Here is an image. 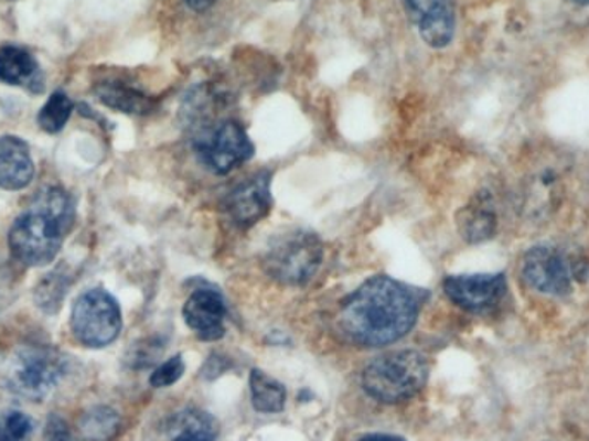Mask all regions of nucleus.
<instances>
[{
  "mask_svg": "<svg viewBox=\"0 0 589 441\" xmlns=\"http://www.w3.org/2000/svg\"><path fill=\"white\" fill-rule=\"evenodd\" d=\"M426 299L422 290L388 276H373L343 300L340 326L361 347H385L416 326Z\"/></svg>",
  "mask_w": 589,
  "mask_h": 441,
  "instance_id": "nucleus-1",
  "label": "nucleus"
},
{
  "mask_svg": "<svg viewBox=\"0 0 589 441\" xmlns=\"http://www.w3.org/2000/svg\"><path fill=\"white\" fill-rule=\"evenodd\" d=\"M72 195L57 186L40 190L26 209L12 223L9 248L28 268L51 265L75 226Z\"/></svg>",
  "mask_w": 589,
  "mask_h": 441,
  "instance_id": "nucleus-2",
  "label": "nucleus"
},
{
  "mask_svg": "<svg viewBox=\"0 0 589 441\" xmlns=\"http://www.w3.org/2000/svg\"><path fill=\"white\" fill-rule=\"evenodd\" d=\"M189 133L196 161L217 176L233 173L256 154V146L244 125L229 116L202 122Z\"/></svg>",
  "mask_w": 589,
  "mask_h": 441,
  "instance_id": "nucleus-3",
  "label": "nucleus"
},
{
  "mask_svg": "<svg viewBox=\"0 0 589 441\" xmlns=\"http://www.w3.org/2000/svg\"><path fill=\"white\" fill-rule=\"evenodd\" d=\"M425 355L397 351L374 358L362 373V386L377 402L400 404L416 397L428 381Z\"/></svg>",
  "mask_w": 589,
  "mask_h": 441,
  "instance_id": "nucleus-4",
  "label": "nucleus"
},
{
  "mask_svg": "<svg viewBox=\"0 0 589 441\" xmlns=\"http://www.w3.org/2000/svg\"><path fill=\"white\" fill-rule=\"evenodd\" d=\"M322 259L324 247L314 232L291 229L278 235L266 248L263 268L278 283L302 287L314 278Z\"/></svg>",
  "mask_w": 589,
  "mask_h": 441,
  "instance_id": "nucleus-5",
  "label": "nucleus"
},
{
  "mask_svg": "<svg viewBox=\"0 0 589 441\" xmlns=\"http://www.w3.org/2000/svg\"><path fill=\"white\" fill-rule=\"evenodd\" d=\"M66 357L49 345H21L6 358L4 381L14 394L42 400L66 375Z\"/></svg>",
  "mask_w": 589,
  "mask_h": 441,
  "instance_id": "nucleus-6",
  "label": "nucleus"
},
{
  "mask_svg": "<svg viewBox=\"0 0 589 441\" xmlns=\"http://www.w3.org/2000/svg\"><path fill=\"white\" fill-rule=\"evenodd\" d=\"M588 275V265L576 256L550 245L527 250L523 259V278L533 290L546 295H567L572 283Z\"/></svg>",
  "mask_w": 589,
  "mask_h": 441,
  "instance_id": "nucleus-7",
  "label": "nucleus"
},
{
  "mask_svg": "<svg viewBox=\"0 0 589 441\" xmlns=\"http://www.w3.org/2000/svg\"><path fill=\"white\" fill-rule=\"evenodd\" d=\"M122 318L118 300L106 290L95 288L76 300L72 312V330L82 345L103 348L121 333Z\"/></svg>",
  "mask_w": 589,
  "mask_h": 441,
  "instance_id": "nucleus-8",
  "label": "nucleus"
},
{
  "mask_svg": "<svg viewBox=\"0 0 589 441\" xmlns=\"http://www.w3.org/2000/svg\"><path fill=\"white\" fill-rule=\"evenodd\" d=\"M507 278L499 275L448 276L443 281L445 295L472 314H486L507 295Z\"/></svg>",
  "mask_w": 589,
  "mask_h": 441,
  "instance_id": "nucleus-9",
  "label": "nucleus"
},
{
  "mask_svg": "<svg viewBox=\"0 0 589 441\" xmlns=\"http://www.w3.org/2000/svg\"><path fill=\"white\" fill-rule=\"evenodd\" d=\"M224 213L238 229H250L271 213V173L254 174L224 198Z\"/></svg>",
  "mask_w": 589,
  "mask_h": 441,
  "instance_id": "nucleus-10",
  "label": "nucleus"
},
{
  "mask_svg": "<svg viewBox=\"0 0 589 441\" xmlns=\"http://www.w3.org/2000/svg\"><path fill=\"white\" fill-rule=\"evenodd\" d=\"M420 39L431 49H445L456 35V0H401Z\"/></svg>",
  "mask_w": 589,
  "mask_h": 441,
  "instance_id": "nucleus-11",
  "label": "nucleus"
},
{
  "mask_svg": "<svg viewBox=\"0 0 589 441\" xmlns=\"http://www.w3.org/2000/svg\"><path fill=\"white\" fill-rule=\"evenodd\" d=\"M183 320L199 338L216 342L226 333V303L211 288H199L183 305Z\"/></svg>",
  "mask_w": 589,
  "mask_h": 441,
  "instance_id": "nucleus-12",
  "label": "nucleus"
},
{
  "mask_svg": "<svg viewBox=\"0 0 589 441\" xmlns=\"http://www.w3.org/2000/svg\"><path fill=\"white\" fill-rule=\"evenodd\" d=\"M35 176L26 142L14 135L0 138V186L4 190H23Z\"/></svg>",
  "mask_w": 589,
  "mask_h": 441,
  "instance_id": "nucleus-13",
  "label": "nucleus"
},
{
  "mask_svg": "<svg viewBox=\"0 0 589 441\" xmlns=\"http://www.w3.org/2000/svg\"><path fill=\"white\" fill-rule=\"evenodd\" d=\"M95 92L104 106L125 112V115H152L159 107L156 97L122 82L100 83Z\"/></svg>",
  "mask_w": 589,
  "mask_h": 441,
  "instance_id": "nucleus-14",
  "label": "nucleus"
},
{
  "mask_svg": "<svg viewBox=\"0 0 589 441\" xmlns=\"http://www.w3.org/2000/svg\"><path fill=\"white\" fill-rule=\"evenodd\" d=\"M170 441H216L219 422L213 413L189 407L174 413L165 426Z\"/></svg>",
  "mask_w": 589,
  "mask_h": 441,
  "instance_id": "nucleus-15",
  "label": "nucleus"
},
{
  "mask_svg": "<svg viewBox=\"0 0 589 441\" xmlns=\"http://www.w3.org/2000/svg\"><path fill=\"white\" fill-rule=\"evenodd\" d=\"M457 228H459L460 237L469 244H481L493 237L496 217L488 198L480 195V197L472 198L471 204L465 205L464 209L459 211Z\"/></svg>",
  "mask_w": 589,
  "mask_h": 441,
  "instance_id": "nucleus-16",
  "label": "nucleus"
},
{
  "mask_svg": "<svg viewBox=\"0 0 589 441\" xmlns=\"http://www.w3.org/2000/svg\"><path fill=\"white\" fill-rule=\"evenodd\" d=\"M0 82L6 85H33L39 82V64L24 49H0Z\"/></svg>",
  "mask_w": 589,
  "mask_h": 441,
  "instance_id": "nucleus-17",
  "label": "nucleus"
},
{
  "mask_svg": "<svg viewBox=\"0 0 589 441\" xmlns=\"http://www.w3.org/2000/svg\"><path fill=\"white\" fill-rule=\"evenodd\" d=\"M250 397L254 409L264 413L281 412L287 404L283 383L260 369L250 370Z\"/></svg>",
  "mask_w": 589,
  "mask_h": 441,
  "instance_id": "nucleus-18",
  "label": "nucleus"
},
{
  "mask_svg": "<svg viewBox=\"0 0 589 441\" xmlns=\"http://www.w3.org/2000/svg\"><path fill=\"white\" fill-rule=\"evenodd\" d=\"M121 419L110 407L98 406L83 413L79 431L87 441H109L118 434Z\"/></svg>",
  "mask_w": 589,
  "mask_h": 441,
  "instance_id": "nucleus-19",
  "label": "nucleus"
},
{
  "mask_svg": "<svg viewBox=\"0 0 589 441\" xmlns=\"http://www.w3.org/2000/svg\"><path fill=\"white\" fill-rule=\"evenodd\" d=\"M75 104L64 92H55L49 97L47 103L40 109L39 125L47 133H60L66 122L72 118Z\"/></svg>",
  "mask_w": 589,
  "mask_h": 441,
  "instance_id": "nucleus-20",
  "label": "nucleus"
},
{
  "mask_svg": "<svg viewBox=\"0 0 589 441\" xmlns=\"http://www.w3.org/2000/svg\"><path fill=\"white\" fill-rule=\"evenodd\" d=\"M33 421L21 410L0 413V441H26L32 437Z\"/></svg>",
  "mask_w": 589,
  "mask_h": 441,
  "instance_id": "nucleus-21",
  "label": "nucleus"
},
{
  "mask_svg": "<svg viewBox=\"0 0 589 441\" xmlns=\"http://www.w3.org/2000/svg\"><path fill=\"white\" fill-rule=\"evenodd\" d=\"M183 373H185V363H183L181 355H174L153 370L152 376H150V385L153 388H168V386L174 385L183 376Z\"/></svg>",
  "mask_w": 589,
  "mask_h": 441,
  "instance_id": "nucleus-22",
  "label": "nucleus"
},
{
  "mask_svg": "<svg viewBox=\"0 0 589 441\" xmlns=\"http://www.w3.org/2000/svg\"><path fill=\"white\" fill-rule=\"evenodd\" d=\"M44 441H76V438L63 418L51 416L45 426Z\"/></svg>",
  "mask_w": 589,
  "mask_h": 441,
  "instance_id": "nucleus-23",
  "label": "nucleus"
},
{
  "mask_svg": "<svg viewBox=\"0 0 589 441\" xmlns=\"http://www.w3.org/2000/svg\"><path fill=\"white\" fill-rule=\"evenodd\" d=\"M183 4H185L190 11L199 12V14H201V12L208 11L213 6H216L217 0H183Z\"/></svg>",
  "mask_w": 589,
  "mask_h": 441,
  "instance_id": "nucleus-24",
  "label": "nucleus"
},
{
  "mask_svg": "<svg viewBox=\"0 0 589 441\" xmlns=\"http://www.w3.org/2000/svg\"><path fill=\"white\" fill-rule=\"evenodd\" d=\"M358 441H407L405 438L397 437V434H383V433H373L362 437Z\"/></svg>",
  "mask_w": 589,
  "mask_h": 441,
  "instance_id": "nucleus-25",
  "label": "nucleus"
},
{
  "mask_svg": "<svg viewBox=\"0 0 589 441\" xmlns=\"http://www.w3.org/2000/svg\"><path fill=\"white\" fill-rule=\"evenodd\" d=\"M570 2H576V4H589V0H570Z\"/></svg>",
  "mask_w": 589,
  "mask_h": 441,
  "instance_id": "nucleus-26",
  "label": "nucleus"
}]
</instances>
